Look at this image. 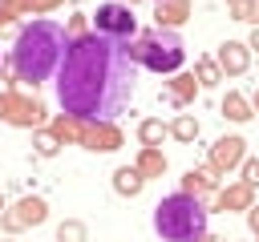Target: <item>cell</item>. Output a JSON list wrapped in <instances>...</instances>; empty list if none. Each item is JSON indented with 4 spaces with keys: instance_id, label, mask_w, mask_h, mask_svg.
<instances>
[{
    "instance_id": "6da1fadb",
    "label": "cell",
    "mask_w": 259,
    "mask_h": 242,
    "mask_svg": "<svg viewBox=\"0 0 259 242\" xmlns=\"http://www.w3.org/2000/svg\"><path fill=\"white\" fill-rule=\"evenodd\" d=\"M53 81L65 113H73L77 121H113L138 89V65L130 60V48L121 40L89 28L69 40Z\"/></svg>"
},
{
    "instance_id": "7a4b0ae2",
    "label": "cell",
    "mask_w": 259,
    "mask_h": 242,
    "mask_svg": "<svg viewBox=\"0 0 259 242\" xmlns=\"http://www.w3.org/2000/svg\"><path fill=\"white\" fill-rule=\"evenodd\" d=\"M65 48H69V32L61 20H28L20 24L16 40H12V56H8V69L20 85H45L49 77H57L61 60H65Z\"/></svg>"
},
{
    "instance_id": "3957f363",
    "label": "cell",
    "mask_w": 259,
    "mask_h": 242,
    "mask_svg": "<svg viewBox=\"0 0 259 242\" xmlns=\"http://www.w3.org/2000/svg\"><path fill=\"white\" fill-rule=\"evenodd\" d=\"M206 202L178 190L154 206V234L162 242H198L206 234Z\"/></svg>"
},
{
    "instance_id": "277c9868",
    "label": "cell",
    "mask_w": 259,
    "mask_h": 242,
    "mask_svg": "<svg viewBox=\"0 0 259 242\" xmlns=\"http://www.w3.org/2000/svg\"><path fill=\"white\" fill-rule=\"evenodd\" d=\"M130 60L142 65V69H154V73H178L182 60H186V44L174 28H142L130 44Z\"/></svg>"
},
{
    "instance_id": "5b68a950",
    "label": "cell",
    "mask_w": 259,
    "mask_h": 242,
    "mask_svg": "<svg viewBox=\"0 0 259 242\" xmlns=\"http://www.w3.org/2000/svg\"><path fill=\"white\" fill-rule=\"evenodd\" d=\"M93 32H101V36H109V40L130 44L142 28H138V16H134V8H130V4L109 0V4H97V12H93Z\"/></svg>"
},
{
    "instance_id": "8992f818",
    "label": "cell",
    "mask_w": 259,
    "mask_h": 242,
    "mask_svg": "<svg viewBox=\"0 0 259 242\" xmlns=\"http://www.w3.org/2000/svg\"><path fill=\"white\" fill-rule=\"evenodd\" d=\"M49 218V202L40 198V194H24V198H16L4 214H0V230L4 234H20V230H28V226H40Z\"/></svg>"
},
{
    "instance_id": "52a82bcc",
    "label": "cell",
    "mask_w": 259,
    "mask_h": 242,
    "mask_svg": "<svg viewBox=\"0 0 259 242\" xmlns=\"http://www.w3.org/2000/svg\"><path fill=\"white\" fill-rule=\"evenodd\" d=\"M45 101L40 97H24V93H16V89H8V113H4V121L8 125H20V129H45Z\"/></svg>"
},
{
    "instance_id": "ba28073f",
    "label": "cell",
    "mask_w": 259,
    "mask_h": 242,
    "mask_svg": "<svg viewBox=\"0 0 259 242\" xmlns=\"http://www.w3.org/2000/svg\"><path fill=\"white\" fill-rule=\"evenodd\" d=\"M89 153H113L121 149V129L113 121H81V141Z\"/></svg>"
},
{
    "instance_id": "9c48e42d",
    "label": "cell",
    "mask_w": 259,
    "mask_h": 242,
    "mask_svg": "<svg viewBox=\"0 0 259 242\" xmlns=\"http://www.w3.org/2000/svg\"><path fill=\"white\" fill-rule=\"evenodd\" d=\"M243 161H247V141H243L239 133L219 137V141L210 145V157H206V165L219 169V173H227V169H235V165H243Z\"/></svg>"
},
{
    "instance_id": "30bf717a",
    "label": "cell",
    "mask_w": 259,
    "mask_h": 242,
    "mask_svg": "<svg viewBox=\"0 0 259 242\" xmlns=\"http://www.w3.org/2000/svg\"><path fill=\"white\" fill-rule=\"evenodd\" d=\"M214 60H219L223 77H243L251 69V48H247V40H223Z\"/></svg>"
},
{
    "instance_id": "8fae6325",
    "label": "cell",
    "mask_w": 259,
    "mask_h": 242,
    "mask_svg": "<svg viewBox=\"0 0 259 242\" xmlns=\"http://www.w3.org/2000/svg\"><path fill=\"white\" fill-rule=\"evenodd\" d=\"M255 206V186L251 182H231V186H223V190H214V210H223V214H231V210H251Z\"/></svg>"
},
{
    "instance_id": "7c38bea8",
    "label": "cell",
    "mask_w": 259,
    "mask_h": 242,
    "mask_svg": "<svg viewBox=\"0 0 259 242\" xmlns=\"http://www.w3.org/2000/svg\"><path fill=\"white\" fill-rule=\"evenodd\" d=\"M214 186H219V169H210V165H194V169H186V177H182V194H190V198H198V202H206V198L214 194Z\"/></svg>"
},
{
    "instance_id": "4fadbf2b",
    "label": "cell",
    "mask_w": 259,
    "mask_h": 242,
    "mask_svg": "<svg viewBox=\"0 0 259 242\" xmlns=\"http://www.w3.org/2000/svg\"><path fill=\"white\" fill-rule=\"evenodd\" d=\"M154 20L158 28H178L190 20V0H154Z\"/></svg>"
},
{
    "instance_id": "5bb4252c",
    "label": "cell",
    "mask_w": 259,
    "mask_h": 242,
    "mask_svg": "<svg viewBox=\"0 0 259 242\" xmlns=\"http://www.w3.org/2000/svg\"><path fill=\"white\" fill-rule=\"evenodd\" d=\"M134 169H138L146 182H150V177H162V173H166V153L154 149V145H142L138 157H134Z\"/></svg>"
},
{
    "instance_id": "9a60e30c",
    "label": "cell",
    "mask_w": 259,
    "mask_h": 242,
    "mask_svg": "<svg viewBox=\"0 0 259 242\" xmlns=\"http://www.w3.org/2000/svg\"><path fill=\"white\" fill-rule=\"evenodd\" d=\"M194 93H198L194 73H174V77L166 81V97H170L174 105H190V101H194Z\"/></svg>"
},
{
    "instance_id": "2e32d148",
    "label": "cell",
    "mask_w": 259,
    "mask_h": 242,
    "mask_svg": "<svg viewBox=\"0 0 259 242\" xmlns=\"http://www.w3.org/2000/svg\"><path fill=\"white\" fill-rule=\"evenodd\" d=\"M219 113H223L227 121H235V125H243V121L255 117V113H251V101H247L243 93H235V89H227V97L219 101Z\"/></svg>"
},
{
    "instance_id": "e0dca14e",
    "label": "cell",
    "mask_w": 259,
    "mask_h": 242,
    "mask_svg": "<svg viewBox=\"0 0 259 242\" xmlns=\"http://www.w3.org/2000/svg\"><path fill=\"white\" fill-rule=\"evenodd\" d=\"M113 190H117L121 198H138V194L146 190V177H142L134 165H117V169H113Z\"/></svg>"
},
{
    "instance_id": "ac0fdd59",
    "label": "cell",
    "mask_w": 259,
    "mask_h": 242,
    "mask_svg": "<svg viewBox=\"0 0 259 242\" xmlns=\"http://www.w3.org/2000/svg\"><path fill=\"white\" fill-rule=\"evenodd\" d=\"M170 137V125L162 121V117H146V121H138V141L142 145H154V149H162V141Z\"/></svg>"
},
{
    "instance_id": "d6986e66",
    "label": "cell",
    "mask_w": 259,
    "mask_h": 242,
    "mask_svg": "<svg viewBox=\"0 0 259 242\" xmlns=\"http://www.w3.org/2000/svg\"><path fill=\"white\" fill-rule=\"evenodd\" d=\"M194 81H198V89H214V85L223 81L219 60H214V56H198V60H194Z\"/></svg>"
},
{
    "instance_id": "ffe728a7",
    "label": "cell",
    "mask_w": 259,
    "mask_h": 242,
    "mask_svg": "<svg viewBox=\"0 0 259 242\" xmlns=\"http://www.w3.org/2000/svg\"><path fill=\"white\" fill-rule=\"evenodd\" d=\"M49 133H53L61 145H65V141H81V121H77L73 113H61V117L49 125Z\"/></svg>"
},
{
    "instance_id": "44dd1931",
    "label": "cell",
    "mask_w": 259,
    "mask_h": 242,
    "mask_svg": "<svg viewBox=\"0 0 259 242\" xmlns=\"http://www.w3.org/2000/svg\"><path fill=\"white\" fill-rule=\"evenodd\" d=\"M170 137H174V141H186V145H190V141L198 137V117H194V113H178V117L170 121Z\"/></svg>"
},
{
    "instance_id": "7402d4cb",
    "label": "cell",
    "mask_w": 259,
    "mask_h": 242,
    "mask_svg": "<svg viewBox=\"0 0 259 242\" xmlns=\"http://www.w3.org/2000/svg\"><path fill=\"white\" fill-rule=\"evenodd\" d=\"M85 238H89V230H85L81 218H65L57 226V242H85Z\"/></svg>"
},
{
    "instance_id": "603a6c76",
    "label": "cell",
    "mask_w": 259,
    "mask_h": 242,
    "mask_svg": "<svg viewBox=\"0 0 259 242\" xmlns=\"http://www.w3.org/2000/svg\"><path fill=\"white\" fill-rule=\"evenodd\" d=\"M57 149H61V141H57L49 129H36V133H32V153H36V157H57Z\"/></svg>"
},
{
    "instance_id": "cb8c5ba5",
    "label": "cell",
    "mask_w": 259,
    "mask_h": 242,
    "mask_svg": "<svg viewBox=\"0 0 259 242\" xmlns=\"http://www.w3.org/2000/svg\"><path fill=\"white\" fill-rule=\"evenodd\" d=\"M227 8H231L235 20H251L255 24V0H227Z\"/></svg>"
},
{
    "instance_id": "d4e9b609",
    "label": "cell",
    "mask_w": 259,
    "mask_h": 242,
    "mask_svg": "<svg viewBox=\"0 0 259 242\" xmlns=\"http://www.w3.org/2000/svg\"><path fill=\"white\" fill-rule=\"evenodd\" d=\"M65 32H69V40L81 36V32H89V16H69V28Z\"/></svg>"
},
{
    "instance_id": "484cf974",
    "label": "cell",
    "mask_w": 259,
    "mask_h": 242,
    "mask_svg": "<svg viewBox=\"0 0 259 242\" xmlns=\"http://www.w3.org/2000/svg\"><path fill=\"white\" fill-rule=\"evenodd\" d=\"M243 182H251V186L259 182V157H247L243 161Z\"/></svg>"
},
{
    "instance_id": "4316f807",
    "label": "cell",
    "mask_w": 259,
    "mask_h": 242,
    "mask_svg": "<svg viewBox=\"0 0 259 242\" xmlns=\"http://www.w3.org/2000/svg\"><path fill=\"white\" fill-rule=\"evenodd\" d=\"M247 226H251V234H259V202L247 210Z\"/></svg>"
},
{
    "instance_id": "83f0119b",
    "label": "cell",
    "mask_w": 259,
    "mask_h": 242,
    "mask_svg": "<svg viewBox=\"0 0 259 242\" xmlns=\"http://www.w3.org/2000/svg\"><path fill=\"white\" fill-rule=\"evenodd\" d=\"M8 24H12V12H8V8L0 4V28H8Z\"/></svg>"
},
{
    "instance_id": "f1b7e54d",
    "label": "cell",
    "mask_w": 259,
    "mask_h": 242,
    "mask_svg": "<svg viewBox=\"0 0 259 242\" xmlns=\"http://www.w3.org/2000/svg\"><path fill=\"white\" fill-rule=\"evenodd\" d=\"M4 113H8V89L0 93V121H4Z\"/></svg>"
},
{
    "instance_id": "f546056e",
    "label": "cell",
    "mask_w": 259,
    "mask_h": 242,
    "mask_svg": "<svg viewBox=\"0 0 259 242\" xmlns=\"http://www.w3.org/2000/svg\"><path fill=\"white\" fill-rule=\"evenodd\" d=\"M247 48H251V52H259V28L251 32V40H247Z\"/></svg>"
},
{
    "instance_id": "4dcf8cb0",
    "label": "cell",
    "mask_w": 259,
    "mask_h": 242,
    "mask_svg": "<svg viewBox=\"0 0 259 242\" xmlns=\"http://www.w3.org/2000/svg\"><path fill=\"white\" fill-rule=\"evenodd\" d=\"M251 113H255V117H259V89H255V93H251Z\"/></svg>"
},
{
    "instance_id": "1f68e13d",
    "label": "cell",
    "mask_w": 259,
    "mask_h": 242,
    "mask_svg": "<svg viewBox=\"0 0 259 242\" xmlns=\"http://www.w3.org/2000/svg\"><path fill=\"white\" fill-rule=\"evenodd\" d=\"M198 242H219V238H214V234H210V230H206V234H202V238H198Z\"/></svg>"
},
{
    "instance_id": "d6a6232c",
    "label": "cell",
    "mask_w": 259,
    "mask_h": 242,
    "mask_svg": "<svg viewBox=\"0 0 259 242\" xmlns=\"http://www.w3.org/2000/svg\"><path fill=\"white\" fill-rule=\"evenodd\" d=\"M255 28H259V0H255Z\"/></svg>"
},
{
    "instance_id": "836d02e7",
    "label": "cell",
    "mask_w": 259,
    "mask_h": 242,
    "mask_svg": "<svg viewBox=\"0 0 259 242\" xmlns=\"http://www.w3.org/2000/svg\"><path fill=\"white\" fill-rule=\"evenodd\" d=\"M117 4H130V8H134V4H138V0H117Z\"/></svg>"
},
{
    "instance_id": "e575fe53",
    "label": "cell",
    "mask_w": 259,
    "mask_h": 242,
    "mask_svg": "<svg viewBox=\"0 0 259 242\" xmlns=\"http://www.w3.org/2000/svg\"><path fill=\"white\" fill-rule=\"evenodd\" d=\"M0 214H4V198H0Z\"/></svg>"
},
{
    "instance_id": "d590c367",
    "label": "cell",
    "mask_w": 259,
    "mask_h": 242,
    "mask_svg": "<svg viewBox=\"0 0 259 242\" xmlns=\"http://www.w3.org/2000/svg\"><path fill=\"white\" fill-rule=\"evenodd\" d=\"M4 242H12V238H4Z\"/></svg>"
},
{
    "instance_id": "8d00e7d4",
    "label": "cell",
    "mask_w": 259,
    "mask_h": 242,
    "mask_svg": "<svg viewBox=\"0 0 259 242\" xmlns=\"http://www.w3.org/2000/svg\"><path fill=\"white\" fill-rule=\"evenodd\" d=\"M255 238H259V234H255Z\"/></svg>"
}]
</instances>
